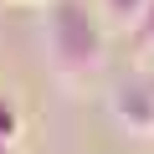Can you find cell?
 <instances>
[{"label":"cell","mask_w":154,"mask_h":154,"mask_svg":"<svg viewBox=\"0 0 154 154\" xmlns=\"http://www.w3.org/2000/svg\"><path fill=\"white\" fill-rule=\"evenodd\" d=\"M0 154H16V149H11V144H0Z\"/></svg>","instance_id":"52a82bcc"},{"label":"cell","mask_w":154,"mask_h":154,"mask_svg":"<svg viewBox=\"0 0 154 154\" xmlns=\"http://www.w3.org/2000/svg\"><path fill=\"white\" fill-rule=\"evenodd\" d=\"M144 5H149V0H103V11H108V21L118 31H134V21L144 16Z\"/></svg>","instance_id":"277c9868"},{"label":"cell","mask_w":154,"mask_h":154,"mask_svg":"<svg viewBox=\"0 0 154 154\" xmlns=\"http://www.w3.org/2000/svg\"><path fill=\"white\" fill-rule=\"evenodd\" d=\"M134 46H144V57H154V0L144 5V16L134 21Z\"/></svg>","instance_id":"5b68a950"},{"label":"cell","mask_w":154,"mask_h":154,"mask_svg":"<svg viewBox=\"0 0 154 154\" xmlns=\"http://www.w3.org/2000/svg\"><path fill=\"white\" fill-rule=\"evenodd\" d=\"M46 57L67 88H82L103 67V26L88 0H51L46 5Z\"/></svg>","instance_id":"6da1fadb"},{"label":"cell","mask_w":154,"mask_h":154,"mask_svg":"<svg viewBox=\"0 0 154 154\" xmlns=\"http://www.w3.org/2000/svg\"><path fill=\"white\" fill-rule=\"evenodd\" d=\"M113 123L134 139H154V77H139V82H118L113 98Z\"/></svg>","instance_id":"7a4b0ae2"},{"label":"cell","mask_w":154,"mask_h":154,"mask_svg":"<svg viewBox=\"0 0 154 154\" xmlns=\"http://www.w3.org/2000/svg\"><path fill=\"white\" fill-rule=\"evenodd\" d=\"M21 134H26V118H21V108L0 93V144H11V149H21Z\"/></svg>","instance_id":"3957f363"},{"label":"cell","mask_w":154,"mask_h":154,"mask_svg":"<svg viewBox=\"0 0 154 154\" xmlns=\"http://www.w3.org/2000/svg\"><path fill=\"white\" fill-rule=\"evenodd\" d=\"M21 5H51V0H21Z\"/></svg>","instance_id":"8992f818"}]
</instances>
